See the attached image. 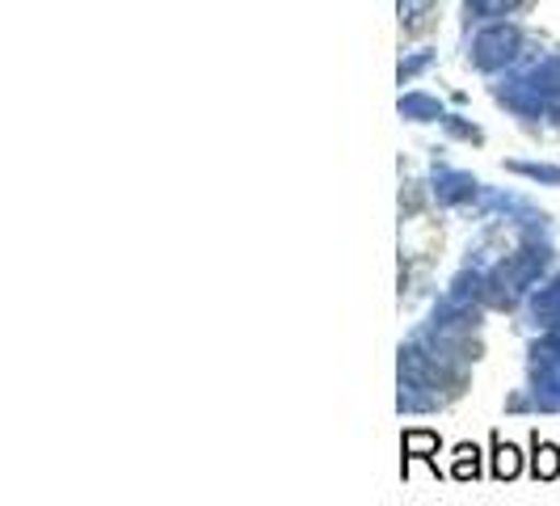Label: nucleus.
<instances>
[{"label":"nucleus","instance_id":"nucleus-1","mask_svg":"<svg viewBox=\"0 0 560 506\" xmlns=\"http://www.w3.org/2000/svg\"><path fill=\"white\" fill-rule=\"evenodd\" d=\"M527 371H532L535 410H560V325L532 346Z\"/></svg>","mask_w":560,"mask_h":506},{"label":"nucleus","instance_id":"nucleus-2","mask_svg":"<svg viewBox=\"0 0 560 506\" xmlns=\"http://www.w3.org/2000/svg\"><path fill=\"white\" fill-rule=\"evenodd\" d=\"M532 317L539 330H557L560 325V275L552 283H544L532 296Z\"/></svg>","mask_w":560,"mask_h":506},{"label":"nucleus","instance_id":"nucleus-3","mask_svg":"<svg viewBox=\"0 0 560 506\" xmlns=\"http://www.w3.org/2000/svg\"><path fill=\"white\" fill-rule=\"evenodd\" d=\"M400 451H405V464H409V460H430V464H434V456H439V435H434V430H405Z\"/></svg>","mask_w":560,"mask_h":506},{"label":"nucleus","instance_id":"nucleus-4","mask_svg":"<svg viewBox=\"0 0 560 506\" xmlns=\"http://www.w3.org/2000/svg\"><path fill=\"white\" fill-rule=\"evenodd\" d=\"M523 473V456L514 444H502V435H493V478L498 481H510Z\"/></svg>","mask_w":560,"mask_h":506},{"label":"nucleus","instance_id":"nucleus-5","mask_svg":"<svg viewBox=\"0 0 560 506\" xmlns=\"http://www.w3.org/2000/svg\"><path fill=\"white\" fill-rule=\"evenodd\" d=\"M532 473L539 481H552L560 478V448L557 444H544L539 435H535V456H532Z\"/></svg>","mask_w":560,"mask_h":506},{"label":"nucleus","instance_id":"nucleus-6","mask_svg":"<svg viewBox=\"0 0 560 506\" xmlns=\"http://www.w3.org/2000/svg\"><path fill=\"white\" fill-rule=\"evenodd\" d=\"M451 478H455V481H477L480 478V451L472 448V444H459V448H455Z\"/></svg>","mask_w":560,"mask_h":506},{"label":"nucleus","instance_id":"nucleus-7","mask_svg":"<svg viewBox=\"0 0 560 506\" xmlns=\"http://www.w3.org/2000/svg\"><path fill=\"white\" fill-rule=\"evenodd\" d=\"M527 177H539V182H560V169H548V165H518Z\"/></svg>","mask_w":560,"mask_h":506}]
</instances>
